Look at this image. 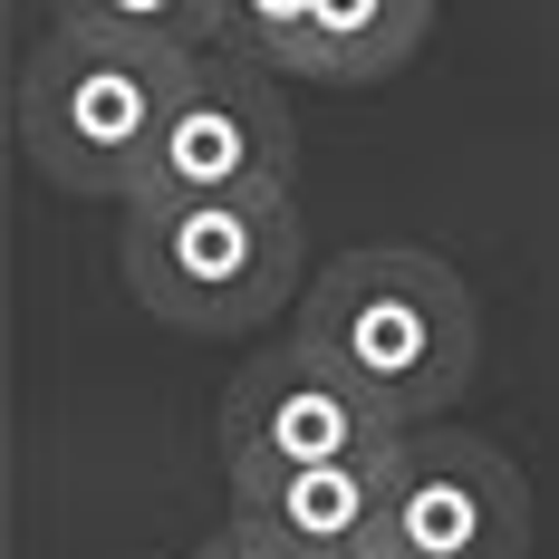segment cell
I'll return each instance as SVG.
<instances>
[{
	"instance_id": "cell-6",
	"label": "cell",
	"mask_w": 559,
	"mask_h": 559,
	"mask_svg": "<svg viewBox=\"0 0 559 559\" xmlns=\"http://www.w3.org/2000/svg\"><path fill=\"white\" fill-rule=\"evenodd\" d=\"M386 550L405 559H531V483L502 444L425 425L405 444V492H395Z\"/></svg>"
},
{
	"instance_id": "cell-2",
	"label": "cell",
	"mask_w": 559,
	"mask_h": 559,
	"mask_svg": "<svg viewBox=\"0 0 559 559\" xmlns=\"http://www.w3.org/2000/svg\"><path fill=\"white\" fill-rule=\"evenodd\" d=\"M193 78H203V58L107 39L58 0L39 49L20 58V145L58 193H97L126 213L145 193V165L165 145L174 107L193 97Z\"/></svg>"
},
{
	"instance_id": "cell-9",
	"label": "cell",
	"mask_w": 559,
	"mask_h": 559,
	"mask_svg": "<svg viewBox=\"0 0 559 559\" xmlns=\"http://www.w3.org/2000/svg\"><path fill=\"white\" fill-rule=\"evenodd\" d=\"M193 559H289V550H271V540H251V531H231V521H223V531H213Z\"/></svg>"
},
{
	"instance_id": "cell-5",
	"label": "cell",
	"mask_w": 559,
	"mask_h": 559,
	"mask_svg": "<svg viewBox=\"0 0 559 559\" xmlns=\"http://www.w3.org/2000/svg\"><path fill=\"white\" fill-rule=\"evenodd\" d=\"M289 174H299V135H289V107H280V78L213 49L193 97L174 107L135 203H289Z\"/></svg>"
},
{
	"instance_id": "cell-8",
	"label": "cell",
	"mask_w": 559,
	"mask_h": 559,
	"mask_svg": "<svg viewBox=\"0 0 559 559\" xmlns=\"http://www.w3.org/2000/svg\"><path fill=\"white\" fill-rule=\"evenodd\" d=\"M415 444V435H405ZM405 444L367 453V463H329V473H280L231 492V531L271 540L289 559H367L395 531V492H405Z\"/></svg>"
},
{
	"instance_id": "cell-4",
	"label": "cell",
	"mask_w": 559,
	"mask_h": 559,
	"mask_svg": "<svg viewBox=\"0 0 559 559\" xmlns=\"http://www.w3.org/2000/svg\"><path fill=\"white\" fill-rule=\"evenodd\" d=\"M395 444H405V425L357 377H337L329 357H309L299 337L261 347L223 386V473H231V492L280 483V473L367 463V453H395Z\"/></svg>"
},
{
	"instance_id": "cell-10",
	"label": "cell",
	"mask_w": 559,
	"mask_h": 559,
	"mask_svg": "<svg viewBox=\"0 0 559 559\" xmlns=\"http://www.w3.org/2000/svg\"><path fill=\"white\" fill-rule=\"evenodd\" d=\"M367 559H405V550H367Z\"/></svg>"
},
{
	"instance_id": "cell-7",
	"label": "cell",
	"mask_w": 559,
	"mask_h": 559,
	"mask_svg": "<svg viewBox=\"0 0 559 559\" xmlns=\"http://www.w3.org/2000/svg\"><path fill=\"white\" fill-rule=\"evenodd\" d=\"M425 0H231V58L261 78H319V87H377L425 49Z\"/></svg>"
},
{
	"instance_id": "cell-3",
	"label": "cell",
	"mask_w": 559,
	"mask_h": 559,
	"mask_svg": "<svg viewBox=\"0 0 559 559\" xmlns=\"http://www.w3.org/2000/svg\"><path fill=\"white\" fill-rule=\"evenodd\" d=\"M116 271L183 337H241L319 280L289 203H135L116 213Z\"/></svg>"
},
{
	"instance_id": "cell-1",
	"label": "cell",
	"mask_w": 559,
	"mask_h": 559,
	"mask_svg": "<svg viewBox=\"0 0 559 559\" xmlns=\"http://www.w3.org/2000/svg\"><path fill=\"white\" fill-rule=\"evenodd\" d=\"M299 347L329 357L337 377H357L405 435H425V415H444L483 367V309L435 251L367 241V251H337L309 280Z\"/></svg>"
}]
</instances>
